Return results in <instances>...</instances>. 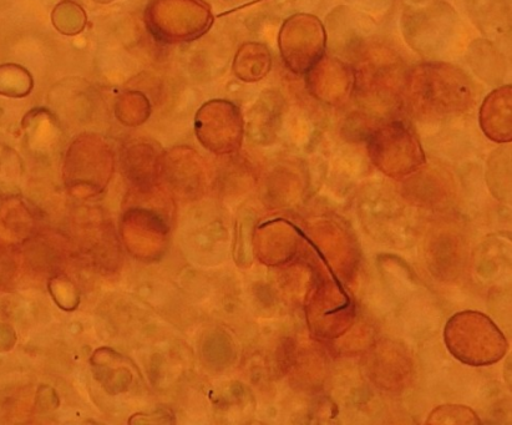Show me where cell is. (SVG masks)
<instances>
[{"mask_svg": "<svg viewBox=\"0 0 512 425\" xmlns=\"http://www.w3.org/2000/svg\"><path fill=\"white\" fill-rule=\"evenodd\" d=\"M454 10L443 2H427L405 10L403 29L408 44L420 53H433L454 27Z\"/></svg>", "mask_w": 512, "mask_h": 425, "instance_id": "obj_8", "label": "cell"}, {"mask_svg": "<svg viewBox=\"0 0 512 425\" xmlns=\"http://www.w3.org/2000/svg\"><path fill=\"white\" fill-rule=\"evenodd\" d=\"M145 23L159 42L189 43L207 33L214 17L204 0H151Z\"/></svg>", "mask_w": 512, "mask_h": 425, "instance_id": "obj_3", "label": "cell"}, {"mask_svg": "<svg viewBox=\"0 0 512 425\" xmlns=\"http://www.w3.org/2000/svg\"><path fill=\"white\" fill-rule=\"evenodd\" d=\"M403 95L423 114L450 116L465 113L475 103L468 74L453 64L428 62L408 70Z\"/></svg>", "mask_w": 512, "mask_h": 425, "instance_id": "obj_1", "label": "cell"}, {"mask_svg": "<svg viewBox=\"0 0 512 425\" xmlns=\"http://www.w3.org/2000/svg\"><path fill=\"white\" fill-rule=\"evenodd\" d=\"M272 57L270 50L261 43H246L238 49L233 72L246 83H257L270 74Z\"/></svg>", "mask_w": 512, "mask_h": 425, "instance_id": "obj_14", "label": "cell"}, {"mask_svg": "<svg viewBox=\"0 0 512 425\" xmlns=\"http://www.w3.org/2000/svg\"><path fill=\"white\" fill-rule=\"evenodd\" d=\"M372 163L390 177H403L425 165V154L417 135L400 120L385 121L368 135Z\"/></svg>", "mask_w": 512, "mask_h": 425, "instance_id": "obj_4", "label": "cell"}, {"mask_svg": "<svg viewBox=\"0 0 512 425\" xmlns=\"http://www.w3.org/2000/svg\"><path fill=\"white\" fill-rule=\"evenodd\" d=\"M162 155L154 143L146 140H134L125 145L121 153V168L126 179L139 191L154 189L162 172Z\"/></svg>", "mask_w": 512, "mask_h": 425, "instance_id": "obj_11", "label": "cell"}, {"mask_svg": "<svg viewBox=\"0 0 512 425\" xmlns=\"http://www.w3.org/2000/svg\"><path fill=\"white\" fill-rule=\"evenodd\" d=\"M278 47L286 68L296 75H306L324 55L328 33L316 15L297 13L283 22Z\"/></svg>", "mask_w": 512, "mask_h": 425, "instance_id": "obj_6", "label": "cell"}, {"mask_svg": "<svg viewBox=\"0 0 512 425\" xmlns=\"http://www.w3.org/2000/svg\"><path fill=\"white\" fill-rule=\"evenodd\" d=\"M176 189L186 191L201 185L202 169L194 150L175 149L164 156L162 172Z\"/></svg>", "mask_w": 512, "mask_h": 425, "instance_id": "obj_13", "label": "cell"}, {"mask_svg": "<svg viewBox=\"0 0 512 425\" xmlns=\"http://www.w3.org/2000/svg\"><path fill=\"white\" fill-rule=\"evenodd\" d=\"M444 340L449 352L473 367L491 366L503 359L509 344L503 332L484 313H456L446 323Z\"/></svg>", "mask_w": 512, "mask_h": 425, "instance_id": "obj_2", "label": "cell"}, {"mask_svg": "<svg viewBox=\"0 0 512 425\" xmlns=\"http://www.w3.org/2000/svg\"><path fill=\"white\" fill-rule=\"evenodd\" d=\"M309 93L324 104H346L356 88V70L334 57H324L306 74Z\"/></svg>", "mask_w": 512, "mask_h": 425, "instance_id": "obj_10", "label": "cell"}, {"mask_svg": "<svg viewBox=\"0 0 512 425\" xmlns=\"http://www.w3.org/2000/svg\"><path fill=\"white\" fill-rule=\"evenodd\" d=\"M480 128L486 138L505 144L512 140V86L504 85L491 91L481 104Z\"/></svg>", "mask_w": 512, "mask_h": 425, "instance_id": "obj_12", "label": "cell"}, {"mask_svg": "<svg viewBox=\"0 0 512 425\" xmlns=\"http://www.w3.org/2000/svg\"><path fill=\"white\" fill-rule=\"evenodd\" d=\"M243 116L240 108L228 100H211L202 105L195 118L197 139L211 153L228 155L241 148Z\"/></svg>", "mask_w": 512, "mask_h": 425, "instance_id": "obj_7", "label": "cell"}, {"mask_svg": "<svg viewBox=\"0 0 512 425\" xmlns=\"http://www.w3.org/2000/svg\"><path fill=\"white\" fill-rule=\"evenodd\" d=\"M121 235L135 257L156 260L166 249L169 226L155 210L134 207L126 212L121 221Z\"/></svg>", "mask_w": 512, "mask_h": 425, "instance_id": "obj_9", "label": "cell"}, {"mask_svg": "<svg viewBox=\"0 0 512 425\" xmlns=\"http://www.w3.org/2000/svg\"><path fill=\"white\" fill-rule=\"evenodd\" d=\"M432 417H437V419H432V421L428 423H480L479 418L476 417V414L471 411L470 408L463 406H444L437 408L432 414H430V418Z\"/></svg>", "mask_w": 512, "mask_h": 425, "instance_id": "obj_18", "label": "cell"}, {"mask_svg": "<svg viewBox=\"0 0 512 425\" xmlns=\"http://www.w3.org/2000/svg\"><path fill=\"white\" fill-rule=\"evenodd\" d=\"M32 86V78L22 67L14 64L0 67V94L10 98H22L30 93Z\"/></svg>", "mask_w": 512, "mask_h": 425, "instance_id": "obj_16", "label": "cell"}, {"mask_svg": "<svg viewBox=\"0 0 512 425\" xmlns=\"http://www.w3.org/2000/svg\"><path fill=\"white\" fill-rule=\"evenodd\" d=\"M114 171V155L104 139L81 135L74 141L64 163L65 184L78 195H94L109 184Z\"/></svg>", "mask_w": 512, "mask_h": 425, "instance_id": "obj_5", "label": "cell"}, {"mask_svg": "<svg viewBox=\"0 0 512 425\" xmlns=\"http://www.w3.org/2000/svg\"><path fill=\"white\" fill-rule=\"evenodd\" d=\"M150 105L143 94L136 93L134 106H133V93H128L121 96L118 108H116V115L121 123L129 126H136L145 123L149 118Z\"/></svg>", "mask_w": 512, "mask_h": 425, "instance_id": "obj_17", "label": "cell"}, {"mask_svg": "<svg viewBox=\"0 0 512 425\" xmlns=\"http://www.w3.org/2000/svg\"><path fill=\"white\" fill-rule=\"evenodd\" d=\"M470 67L484 82L495 85L505 77L506 65L503 55L486 40H475L469 52Z\"/></svg>", "mask_w": 512, "mask_h": 425, "instance_id": "obj_15", "label": "cell"}]
</instances>
